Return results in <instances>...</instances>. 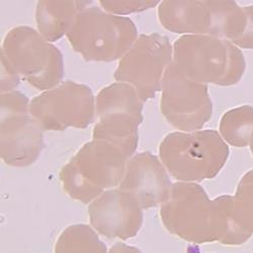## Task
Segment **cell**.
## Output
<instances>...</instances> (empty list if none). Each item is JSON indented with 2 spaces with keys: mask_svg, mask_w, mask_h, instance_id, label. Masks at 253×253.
<instances>
[{
  "mask_svg": "<svg viewBox=\"0 0 253 253\" xmlns=\"http://www.w3.org/2000/svg\"><path fill=\"white\" fill-rule=\"evenodd\" d=\"M173 64L188 79L232 86L244 75V55L231 41L212 36H180L173 43Z\"/></svg>",
  "mask_w": 253,
  "mask_h": 253,
  "instance_id": "1",
  "label": "cell"
},
{
  "mask_svg": "<svg viewBox=\"0 0 253 253\" xmlns=\"http://www.w3.org/2000/svg\"><path fill=\"white\" fill-rule=\"evenodd\" d=\"M229 153V146L218 131L200 130L166 135L158 156L175 180L198 183L216 177Z\"/></svg>",
  "mask_w": 253,
  "mask_h": 253,
  "instance_id": "2",
  "label": "cell"
},
{
  "mask_svg": "<svg viewBox=\"0 0 253 253\" xmlns=\"http://www.w3.org/2000/svg\"><path fill=\"white\" fill-rule=\"evenodd\" d=\"M139 37L135 23L91 3L82 9L66 35L72 49L87 62L120 61Z\"/></svg>",
  "mask_w": 253,
  "mask_h": 253,
  "instance_id": "3",
  "label": "cell"
},
{
  "mask_svg": "<svg viewBox=\"0 0 253 253\" xmlns=\"http://www.w3.org/2000/svg\"><path fill=\"white\" fill-rule=\"evenodd\" d=\"M160 25L180 36H212L233 42L245 30L243 6L232 0L182 1L165 0L158 5Z\"/></svg>",
  "mask_w": 253,
  "mask_h": 253,
  "instance_id": "4",
  "label": "cell"
},
{
  "mask_svg": "<svg viewBox=\"0 0 253 253\" xmlns=\"http://www.w3.org/2000/svg\"><path fill=\"white\" fill-rule=\"evenodd\" d=\"M29 85L41 92L56 87L64 78V57L37 29L17 26L7 32L1 51Z\"/></svg>",
  "mask_w": 253,
  "mask_h": 253,
  "instance_id": "5",
  "label": "cell"
},
{
  "mask_svg": "<svg viewBox=\"0 0 253 253\" xmlns=\"http://www.w3.org/2000/svg\"><path fill=\"white\" fill-rule=\"evenodd\" d=\"M30 114L45 132L85 129L96 118L95 95L86 84L64 80L33 97Z\"/></svg>",
  "mask_w": 253,
  "mask_h": 253,
  "instance_id": "6",
  "label": "cell"
},
{
  "mask_svg": "<svg viewBox=\"0 0 253 253\" xmlns=\"http://www.w3.org/2000/svg\"><path fill=\"white\" fill-rule=\"evenodd\" d=\"M173 63V44L158 33L139 35L118 62L114 79L132 85L146 102L160 92L166 70Z\"/></svg>",
  "mask_w": 253,
  "mask_h": 253,
  "instance_id": "7",
  "label": "cell"
},
{
  "mask_svg": "<svg viewBox=\"0 0 253 253\" xmlns=\"http://www.w3.org/2000/svg\"><path fill=\"white\" fill-rule=\"evenodd\" d=\"M160 218L170 234L195 244L216 242L213 200L196 182L176 181L171 194L160 207Z\"/></svg>",
  "mask_w": 253,
  "mask_h": 253,
  "instance_id": "8",
  "label": "cell"
},
{
  "mask_svg": "<svg viewBox=\"0 0 253 253\" xmlns=\"http://www.w3.org/2000/svg\"><path fill=\"white\" fill-rule=\"evenodd\" d=\"M160 92L161 114L179 132L200 131L212 119L209 85L188 79L173 63L164 74Z\"/></svg>",
  "mask_w": 253,
  "mask_h": 253,
  "instance_id": "9",
  "label": "cell"
},
{
  "mask_svg": "<svg viewBox=\"0 0 253 253\" xmlns=\"http://www.w3.org/2000/svg\"><path fill=\"white\" fill-rule=\"evenodd\" d=\"M143 211L134 195L120 187L107 189L88 205L90 226L110 239L135 237L143 225Z\"/></svg>",
  "mask_w": 253,
  "mask_h": 253,
  "instance_id": "10",
  "label": "cell"
},
{
  "mask_svg": "<svg viewBox=\"0 0 253 253\" xmlns=\"http://www.w3.org/2000/svg\"><path fill=\"white\" fill-rule=\"evenodd\" d=\"M173 183L159 156L136 153L126 163L120 188L138 200L143 210L161 207L169 199Z\"/></svg>",
  "mask_w": 253,
  "mask_h": 253,
  "instance_id": "11",
  "label": "cell"
},
{
  "mask_svg": "<svg viewBox=\"0 0 253 253\" xmlns=\"http://www.w3.org/2000/svg\"><path fill=\"white\" fill-rule=\"evenodd\" d=\"M45 131L31 114L0 119V155L12 167L34 164L45 148Z\"/></svg>",
  "mask_w": 253,
  "mask_h": 253,
  "instance_id": "12",
  "label": "cell"
},
{
  "mask_svg": "<svg viewBox=\"0 0 253 253\" xmlns=\"http://www.w3.org/2000/svg\"><path fill=\"white\" fill-rule=\"evenodd\" d=\"M72 159L85 178L103 191L120 186L129 161L118 147L94 139L84 144Z\"/></svg>",
  "mask_w": 253,
  "mask_h": 253,
  "instance_id": "13",
  "label": "cell"
},
{
  "mask_svg": "<svg viewBox=\"0 0 253 253\" xmlns=\"http://www.w3.org/2000/svg\"><path fill=\"white\" fill-rule=\"evenodd\" d=\"M93 1H51L41 0L36 5L37 31L54 44L66 37L77 14Z\"/></svg>",
  "mask_w": 253,
  "mask_h": 253,
  "instance_id": "14",
  "label": "cell"
},
{
  "mask_svg": "<svg viewBox=\"0 0 253 253\" xmlns=\"http://www.w3.org/2000/svg\"><path fill=\"white\" fill-rule=\"evenodd\" d=\"M144 117L129 113H113L97 119L92 139L108 142L121 149L129 159L136 154L139 144V126Z\"/></svg>",
  "mask_w": 253,
  "mask_h": 253,
  "instance_id": "15",
  "label": "cell"
},
{
  "mask_svg": "<svg viewBox=\"0 0 253 253\" xmlns=\"http://www.w3.org/2000/svg\"><path fill=\"white\" fill-rule=\"evenodd\" d=\"M144 103L132 85L115 81L101 88L95 95L96 119L113 113H129L144 117Z\"/></svg>",
  "mask_w": 253,
  "mask_h": 253,
  "instance_id": "16",
  "label": "cell"
},
{
  "mask_svg": "<svg viewBox=\"0 0 253 253\" xmlns=\"http://www.w3.org/2000/svg\"><path fill=\"white\" fill-rule=\"evenodd\" d=\"M213 225L216 242L224 245H242L253 235L238 222L233 196H220L213 200Z\"/></svg>",
  "mask_w": 253,
  "mask_h": 253,
  "instance_id": "17",
  "label": "cell"
},
{
  "mask_svg": "<svg viewBox=\"0 0 253 253\" xmlns=\"http://www.w3.org/2000/svg\"><path fill=\"white\" fill-rule=\"evenodd\" d=\"M253 133V107L241 105L226 112L219 125V134L230 146L244 148L249 146Z\"/></svg>",
  "mask_w": 253,
  "mask_h": 253,
  "instance_id": "18",
  "label": "cell"
},
{
  "mask_svg": "<svg viewBox=\"0 0 253 253\" xmlns=\"http://www.w3.org/2000/svg\"><path fill=\"white\" fill-rule=\"evenodd\" d=\"M108 248L99 239L97 232L88 225L75 224L60 234L55 253H108Z\"/></svg>",
  "mask_w": 253,
  "mask_h": 253,
  "instance_id": "19",
  "label": "cell"
},
{
  "mask_svg": "<svg viewBox=\"0 0 253 253\" xmlns=\"http://www.w3.org/2000/svg\"><path fill=\"white\" fill-rule=\"evenodd\" d=\"M59 177L65 193L82 204L89 205L104 192L85 178L72 158L62 167Z\"/></svg>",
  "mask_w": 253,
  "mask_h": 253,
  "instance_id": "20",
  "label": "cell"
},
{
  "mask_svg": "<svg viewBox=\"0 0 253 253\" xmlns=\"http://www.w3.org/2000/svg\"><path fill=\"white\" fill-rule=\"evenodd\" d=\"M233 203L238 222L253 234V169L241 177L233 196Z\"/></svg>",
  "mask_w": 253,
  "mask_h": 253,
  "instance_id": "21",
  "label": "cell"
},
{
  "mask_svg": "<svg viewBox=\"0 0 253 253\" xmlns=\"http://www.w3.org/2000/svg\"><path fill=\"white\" fill-rule=\"evenodd\" d=\"M161 1L158 0H134V1H117V0H100L98 5L115 15L125 16L133 13L144 12L149 9L158 7Z\"/></svg>",
  "mask_w": 253,
  "mask_h": 253,
  "instance_id": "22",
  "label": "cell"
},
{
  "mask_svg": "<svg viewBox=\"0 0 253 253\" xmlns=\"http://www.w3.org/2000/svg\"><path fill=\"white\" fill-rule=\"evenodd\" d=\"M31 100L19 90L0 93V119L22 114H30Z\"/></svg>",
  "mask_w": 253,
  "mask_h": 253,
  "instance_id": "23",
  "label": "cell"
},
{
  "mask_svg": "<svg viewBox=\"0 0 253 253\" xmlns=\"http://www.w3.org/2000/svg\"><path fill=\"white\" fill-rule=\"evenodd\" d=\"M22 77L10 65L5 56L0 53V93L16 90Z\"/></svg>",
  "mask_w": 253,
  "mask_h": 253,
  "instance_id": "24",
  "label": "cell"
},
{
  "mask_svg": "<svg viewBox=\"0 0 253 253\" xmlns=\"http://www.w3.org/2000/svg\"><path fill=\"white\" fill-rule=\"evenodd\" d=\"M243 9L247 18L245 30L242 35L232 42V43L239 49L253 50V5L243 6Z\"/></svg>",
  "mask_w": 253,
  "mask_h": 253,
  "instance_id": "25",
  "label": "cell"
},
{
  "mask_svg": "<svg viewBox=\"0 0 253 253\" xmlns=\"http://www.w3.org/2000/svg\"><path fill=\"white\" fill-rule=\"evenodd\" d=\"M108 253H142L137 247L118 242L111 247Z\"/></svg>",
  "mask_w": 253,
  "mask_h": 253,
  "instance_id": "26",
  "label": "cell"
},
{
  "mask_svg": "<svg viewBox=\"0 0 253 253\" xmlns=\"http://www.w3.org/2000/svg\"><path fill=\"white\" fill-rule=\"evenodd\" d=\"M249 147H250V151L253 155V133H252V136H251V139H250V144H249Z\"/></svg>",
  "mask_w": 253,
  "mask_h": 253,
  "instance_id": "27",
  "label": "cell"
}]
</instances>
